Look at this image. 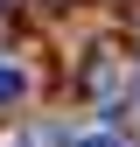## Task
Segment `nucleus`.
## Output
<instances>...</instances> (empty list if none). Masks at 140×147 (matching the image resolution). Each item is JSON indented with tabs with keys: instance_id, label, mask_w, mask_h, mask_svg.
Returning a JSON list of instances; mask_svg holds the SVG:
<instances>
[{
	"instance_id": "f257e3e1",
	"label": "nucleus",
	"mask_w": 140,
	"mask_h": 147,
	"mask_svg": "<svg viewBox=\"0 0 140 147\" xmlns=\"http://www.w3.org/2000/svg\"><path fill=\"white\" fill-rule=\"evenodd\" d=\"M84 91H91L105 112L119 105V56H112V49H91V63H84Z\"/></svg>"
},
{
	"instance_id": "f03ea898",
	"label": "nucleus",
	"mask_w": 140,
	"mask_h": 147,
	"mask_svg": "<svg viewBox=\"0 0 140 147\" xmlns=\"http://www.w3.org/2000/svg\"><path fill=\"white\" fill-rule=\"evenodd\" d=\"M21 91H28V77H21V70H7V63H0V112H7L14 98H21Z\"/></svg>"
},
{
	"instance_id": "7ed1b4c3",
	"label": "nucleus",
	"mask_w": 140,
	"mask_h": 147,
	"mask_svg": "<svg viewBox=\"0 0 140 147\" xmlns=\"http://www.w3.org/2000/svg\"><path fill=\"white\" fill-rule=\"evenodd\" d=\"M70 147H119V133H77Z\"/></svg>"
}]
</instances>
